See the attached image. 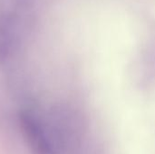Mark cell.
Returning <instances> with one entry per match:
<instances>
[{"instance_id": "6da1fadb", "label": "cell", "mask_w": 155, "mask_h": 154, "mask_svg": "<svg viewBox=\"0 0 155 154\" xmlns=\"http://www.w3.org/2000/svg\"><path fill=\"white\" fill-rule=\"evenodd\" d=\"M33 4L34 0H7L0 7V66L19 53Z\"/></svg>"}]
</instances>
